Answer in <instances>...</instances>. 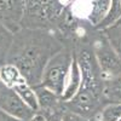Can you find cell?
I'll use <instances>...</instances> for the list:
<instances>
[{"label": "cell", "instance_id": "cell-1", "mask_svg": "<svg viewBox=\"0 0 121 121\" xmlns=\"http://www.w3.org/2000/svg\"><path fill=\"white\" fill-rule=\"evenodd\" d=\"M63 48V41L51 30L21 28L13 34L5 63L15 65L26 82L35 87L41 85L50 59Z\"/></svg>", "mask_w": 121, "mask_h": 121}, {"label": "cell", "instance_id": "cell-2", "mask_svg": "<svg viewBox=\"0 0 121 121\" xmlns=\"http://www.w3.org/2000/svg\"><path fill=\"white\" fill-rule=\"evenodd\" d=\"M92 36L93 34L90 39L74 44V53L81 72V84L76 95L65 102V109L90 120L108 104L103 95L104 78L92 48Z\"/></svg>", "mask_w": 121, "mask_h": 121}, {"label": "cell", "instance_id": "cell-3", "mask_svg": "<svg viewBox=\"0 0 121 121\" xmlns=\"http://www.w3.org/2000/svg\"><path fill=\"white\" fill-rule=\"evenodd\" d=\"M75 0H26L21 28L51 30L59 39L76 26L72 6Z\"/></svg>", "mask_w": 121, "mask_h": 121}, {"label": "cell", "instance_id": "cell-4", "mask_svg": "<svg viewBox=\"0 0 121 121\" xmlns=\"http://www.w3.org/2000/svg\"><path fill=\"white\" fill-rule=\"evenodd\" d=\"M74 57V48L70 46H64L62 51L55 55L47 63L41 80V85L55 93L62 96L70 73L72 62Z\"/></svg>", "mask_w": 121, "mask_h": 121}, {"label": "cell", "instance_id": "cell-5", "mask_svg": "<svg viewBox=\"0 0 121 121\" xmlns=\"http://www.w3.org/2000/svg\"><path fill=\"white\" fill-rule=\"evenodd\" d=\"M92 48L104 80L121 73V58L117 56L102 30L96 29L93 33Z\"/></svg>", "mask_w": 121, "mask_h": 121}, {"label": "cell", "instance_id": "cell-6", "mask_svg": "<svg viewBox=\"0 0 121 121\" xmlns=\"http://www.w3.org/2000/svg\"><path fill=\"white\" fill-rule=\"evenodd\" d=\"M0 109L19 121H29L35 114L11 87H4L0 92Z\"/></svg>", "mask_w": 121, "mask_h": 121}, {"label": "cell", "instance_id": "cell-7", "mask_svg": "<svg viewBox=\"0 0 121 121\" xmlns=\"http://www.w3.org/2000/svg\"><path fill=\"white\" fill-rule=\"evenodd\" d=\"M26 0H0V23L15 34L21 29Z\"/></svg>", "mask_w": 121, "mask_h": 121}, {"label": "cell", "instance_id": "cell-8", "mask_svg": "<svg viewBox=\"0 0 121 121\" xmlns=\"http://www.w3.org/2000/svg\"><path fill=\"white\" fill-rule=\"evenodd\" d=\"M39 102V112L43 114L51 113H63L65 110V102L62 99V96L55 93L53 91L39 85L34 87Z\"/></svg>", "mask_w": 121, "mask_h": 121}, {"label": "cell", "instance_id": "cell-9", "mask_svg": "<svg viewBox=\"0 0 121 121\" xmlns=\"http://www.w3.org/2000/svg\"><path fill=\"white\" fill-rule=\"evenodd\" d=\"M88 5L86 19L93 28H96L107 16L112 0H88Z\"/></svg>", "mask_w": 121, "mask_h": 121}, {"label": "cell", "instance_id": "cell-10", "mask_svg": "<svg viewBox=\"0 0 121 121\" xmlns=\"http://www.w3.org/2000/svg\"><path fill=\"white\" fill-rule=\"evenodd\" d=\"M80 84H81V72H80V68L78 64V60L74 53L73 57V62H72V68H70V73H69V78H68V82L65 86V90L62 95V99L64 102L72 99L80 87Z\"/></svg>", "mask_w": 121, "mask_h": 121}, {"label": "cell", "instance_id": "cell-11", "mask_svg": "<svg viewBox=\"0 0 121 121\" xmlns=\"http://www.w3.org/2000/svg\"><path fill=\"white\" fill-rule=\"evenodd\" d=\"M103 95L108 104L121 102V73L104 80Z\"/></svg>", "mask_w": 121, "mask_h": 121}, {"label": "cell", "instance_id": "cell-12", "mask_svg": "<svg viewBox=\"0 0 121 121\" xmlns=\"http://www.w3.org/2000/svg\"><path fill=\"white\" fill-rule=\"evenodd\" d=\"M0 79H1V81L6 87H11V88H13L16 85L26 82L21 72L15 65L7 64V63L0 67Z\"/></svg>", "mask_w": 121, "mask_h": 121}, {"label": "cell", "instance_id": "cell-13", "mask_svg": "<svg viewBox=\"0 0 121 121\" xmlns=\"http://www.w3.org/2000/svg\"><path fill=\"white\" fill-rule=\"evenodd\" d=\"M13 90L18 93V96L22 98V100L33 110L34 113L39 112V102H38V97H36L34 87H32L27 82H24V84L16 85L13 87Z\"/></svg>", "mask_w": 121, "mask_h": 121}, {"label": "cell", "instance_id": "cell-14", "mask_svg": "<svg viewBox=\"0 0 121 121\" xmlns=\"http://www.w3.org/2000/svg\"><path fill=\"white\" fill-rule=\"evenodd\" d=\"M121 18V0H112V5L104 17V19L100 22L95 29L97 30H104L109 27L116 24Z\"/></svg>", "mask_w": 121, "mask_h": 121}, {"label": "cell", "instance_id": "cell-15", "mask_svg": "<svg viewBox=\"0 0 121 121\" xmlns=\"http://www.w3.org/2000/svg\"><path fill=\"white\" fill-rule=\"evenodd\" d=\"M13 40V33L0 23V67L6 62V57Z\"/></svg>", "mask_w": 121, "mask_h": 121}, {"label": "cell", "instance_id": "cell-16", "mask_svg": "<svg viewBox=\"0 0 121 121\" xmlns=\"http://www.w3.org/2000/svg\"><path fill=\"white\" fill-rule=\"evenodd\" d=\"M102 32L108 39L110 45L113 46V48L115 50L117 56L121 58V24L116 23L112 27L102 30Z\"/></svg>", "mask_w": 121, "mask_h": 121}, {"label": "cell", "instance_id": "cell-17", "mask_svg": "<svg viewBox=\"0 0 121 121\" xmlns=\"http://www.w3.org/2000/svg\"><path fill=\"white\" fill-rule=\"evenodd\" d=\"M97 117L100 121H119L121 119V102L107 104Z\"/></svg>", "mask_w": 121, "mask_h": 121}, {"label": "cell", "instance_id": "cell-18", "mask_svg": "<svg viewBox=\"0 0 121 121\" xmlns=\"http://www.w3.org/2000/svg\"><path fill=\"white\" fill-rule=\"evenodd\" d=\"M62 121H91V120L78 113L70 112V110L65 109L64 113L62 114Z\"/></svg>", "mask_w": 121, "mask_h": 121}, {"label": "cell", "instance_id": "cell-19", "mask_svg": "<svg viewBox=\"0 0 121 121\" xmlns=\"http://www.w3.org/2000/svg\"><path fill=\"white\" fill-rule=\"evenodd\" d=\"M63 113H51V114H46V115L44 114V115L46 116L47 121H62V114Z\"/></svg>", "mask_w": 121, "mask_h": 121}, {"label": "cell", "instance_id": "cell-20", "mask_svg": "<svg viewBox=\"0 0 121 121\" xmlns=\"http://www.w3.org/2000/svg\"><path fill=\"white\" fill-rule=\"evenodd\" d=\"M0 121H19V120H17V119H15L12 116H10L9 114H6L4 112V110L0 109Z\"/></svg>", "mask_w": 121, "mask_h": 121}, {"label": "cell", "instance_id": "cell-21", "mask_svg": "<svg viewBox=\"0 0 121 121\" xmlns=\"http://www.w3.org/2000/svg\"><path fill=\"white\" fill-rule=\"evenodd\" d=\"M29 121H47V120H46V116H45L43 113L38 112V113H35V114L32 116V119H30Z\"/></svg>", "mask_w": 121, "mask_h": 121}, {"label": "cell", "instance_id": "cell-22", "mask_svg": "<svg viewBox=\"0 0 121 121\" xmlns=\"http://www.w3.org/2000/svg\"><path fill=\"white\" fill-rule=\"evenodd\" d=\"M5 87V85H4V82L1 81V79H0V92H1V91H3V88Z\"/></svg>", "mask_w": 121, "mask_h": 121}, {"label": "cell", "instance_id": "cell-23", "mask_svg": "<svg viewBox=\"0 0 121 121\" xmlns=\"http://www.w3.org/2000/svg\"><path fill=\"white\" fill-rule=\"evenodd\" d=\"M91 121H100L97 116H95V117H92V119H91Z\"/></svg>", "mask_w": 121, "mask_h": 121}, {"label": "cell", "instance_id": "cell-24", "mask_svg": "<svg viewBox=\"0 0 121 121\" xmlns=\"http://www.w3.org/2000/svg\"><path fill=\"white\" fill-rule=\"evenodd\" d=\"M117 23H119V24H121V18H120V21H119V22H117Z\"/></svg>", "mask_w": 121, "mask_h": 121}]
</instances>
